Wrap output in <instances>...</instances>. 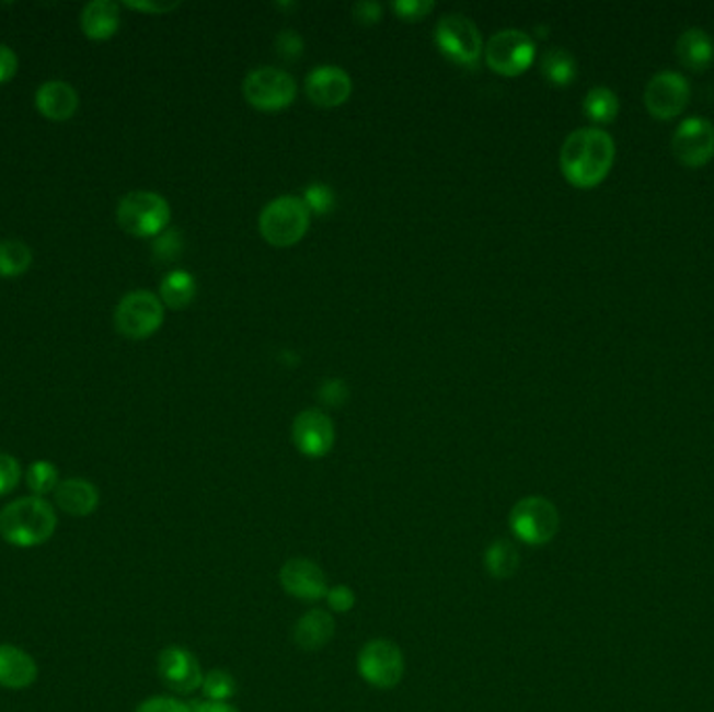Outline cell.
<instances>
[{
    "instance_id": "obj_39",
    "label": "cell",
    "mask_w": 714,
    "mask_h": 712,
    "mask_svg": "<svg viewBox=\"0 0 714 712\" xmlns=\"http://www.w3.org/2000/svg\"><path fill=\"white\" fill-rule=\"evenodd\" d=\"M18 55L9 46L0 45V84H7L18 73Z\"/></svg>"
},
{
    "instance_id": "obj_21",
    "label": "cell",
    "mask_w": 714,
    "mask_h": 712,
    "mask_svg": "<svg viewBox=\"0 0 714 712\" xmlns=\"http://www.w3.org/2000/svg\"><path fill=\"white\" fill-rule=\"evenodd\" d=\"M80 25L90 41H110L119 30V4L112 0H92L82 9Z\"/></svg>"
},
{
    "instance_id": "obj_5",
    "label": "cell",
    "mask_w": 714,
    "mask_h": 712,
    "mask_svg": "<svg viewBox=\"0 0 714 712\" xmlns=\"http://www.w3.org/2000/svg\"><path fill=\"white\" fill-rule=\"evenodd\" d=\"M508 522L518 541L531 548H541L558 535L560 513L548 497L529 495L516 502Z\"/></svg>"
},
{
    "instance_id": "obj_2",
    "label": "cell",
    "mask_w": 714,
    "mask_h": 712,
    "mask_svg": "<svg viewBox=\"0 0 714 712\" xmlns=\"http://www.w3.org/2000/svg\"><path fill=\"white\" fill-rule=\"evenodd\" d=\"M55 531L57 513L45 497H20L0 510V537L15 548H38Z\"/></svg>"
},
{
    "instance_id": "obj_27",
    "label": "cell",
    "mask_w": 714,
    "mask_h": 712,
    "mask_svg": "<svg viewBox=\"0 0 714 712\" xmlns=\"http://www.w3.org/2000/svg\"><path fill=\"white\" fill-rule=\"evenodd\" d=\"M32 266V249L22 241L0 243V276L15 278Z\"/></svg>"
},
{
    "instance_id": "obj_19",
    "label": "cell",
    "mask_w": 714,
    "mask_h": 712,
    "mask_svg": "<svg viewBox=\"0 0 714 712\" xmlns=\"http://www.w3.org/2000/svg\"><path fill=\"white\" fill-rule=\"evenodd\" d=\"M36 107L50 122H68L78 112V92L64 80H50L36 92Z\"/></svg>"
},
{
    "instance_id": "obj_16",
    "label": "cell",
    "mask_w": 714,
    "mask_h": 712,
    "mask_svg": "<svg viewBox=\"0 0 714 712\" xmlns=\"http://www.w3.org/2000/svg\"><path fill=\"white\" fill-rule=\"evenodd\" d=\"M352 78L336 66H318L306 78V92L318 107H338L352 94Z\"/></svg>"
},
{
    "instance_id": "obj_35",
    "label": "cell",
    "mask_w": 714,
    "mask_h": 712,
    "mask_svg": "<svg viewBox=\"0 0 714 712\" xmlns=\"http://www.w3.org/2000/svg\"><path fill=\"white\" fill-rule=\"evenodd\" d=\"M276 48L285 61H297L303 53V38L295 30H283L276 38Z\"/></svg>"
},
{
    "instance_id": "obj_17",
    "label": "cell",
    "mask_w": 714,
    "mask_h": 712,
    "mask_svg": "<svg viewBox=\"0 0 714 712\" xmlns=\"http://www.w3.org/2000/svg\"><path fill=\"white\" fill-rule=\"evenodd\" d=\"M38 679L36 661L11 644H0V688L4 690H25Z\"/></svg>"
},
{
    "instance_id": "obj_36",
    "label": "cell",
    "mask_w": 714,
    "mask_h": 712,
    "mask_svg": "<svg viewBox=\"0 0 714 712\" xmlns=\"http://www.w3.org/2000/svg\"><path fill=\"white\" fill-rule=\"evenodd\" d=\"M135 712H191V707L172 696H156L138 704Z\"/></svg>"
},
{
    "instance_id": "obj_13",
    "label": "cell",
    "mask_w": 714,
    "mask_h": 712,
    "mask_svg": "<svg viewBox=\"0 0 714 712\" xmlns=\"http://www.w3.org/2000/svg\"><path fill=\"white\" fill-rule=\"evenodd\" d=\"M672 153L679 163L688 168H700L714 156L713 124L704 117H690L679 124L672 134Z\"/></svg>"
},
{
    "instance_id": "obj_7",
    "label": "cell",
    "mask_w": 714,
    "mask_h": 712,
    "mask_svg": "<svg viewBox=\"0 0 714 712\" xmlns=\"http://www.w3.org/2000/svg\"><path fill=\"white\" fill-rule=\"evenodd\" d=\"M357 670L368 686L391 690L402 681L405 673L403 652L389 640H370L357 654Z\"/></svg>"
},
{
    "instance_id": "obj_23",
    "label": "cell",
    "mask_w": 714,
    "mask_h": 712,
    "mask_svg": "<svg viewBox=\"0 0 714 712\" xmlns=\"http://www.w3.org/2000/svg\"><path fill=\"white\" fill-rule=\"evenodd\" d=\"M161 303H165L172 310H184L193 303L197 295V285L193 274L184 269H174L161 280Z\"/></svg>"
},
{
    "instance_id": "obj_8",
    "label": "cell",
    "mask_w": 714,
    "mask_h": 712,
    "mask_svg": "<svg viewBox=\"0 0 714 712\" xmlns=\"http://www.w3.org/2000/svg\"><path fill=\"white\" fill-rule=\"evenodd\" d=\"M435 43L447 59L460 66L476 67L483 53L479 27L460 13H449L439 20L435 27Z\"/></svg>"
},
{
    "instance_id": "obj_34",
    "label": "cell",
    "mask_w": 714,
    "mask_h": 712,
    "mask_svg": "<svg viewBox=\"0 0 714 712\" xmlns=\"http://www.w3.org/2000/svg\"><path fill=\"white\" fill-rule=\"evenodd\" d=\"M324 600L333 612L347 615L356 606V592L349 585H335V587H329V594Z\"/></svg>"
},
{
    "instance_id": "obj_1",
    "label": "cell",
    "mask_w": 714,
    "mask_h": 712,
    "mask_svg": "<svg viewBox=\"0 0 714 712\" xmlns=\"http://www.w3.org/2000/svg\"><path fill=\"white\" fill-rule=\"evenodd\" d=\"M614 140L600 128H579L562 145L560 168L564 179L577 188H594L614 163Z\"/></svg>"
},
{
    "instance_id": "obj_29",
    "label": "cell",
    "mask_w": 714,
    "mask_h": 712,
    "mask_svg": "<svg viewBox=\"0 0 714 712\" xmlns=\"http://www.w3.org/2000/svg\"><path fill=\"white\" fill-rule=\"evenodd\" d=\"M25 483L32 491V495L45 497L48 493H55V490L59 487V483H61L59 481V470L48 460H38V462H34L32 467L27 468Z\"/></svg>"
},
{
    "instance_id": "obj_18",
    "label": "cell",
    "mask_w": 714,
    "mask_h": 712,
    "mask_svg": "<svg viewBox=\"0 0 714 712\" xmlns=\"http://www.w3.org/2000/svg\"><path fill=\"white\" fill-rule=\"evenodd\" d=\"M335 619L331 612L313 608L295 623L292 640L297 647L306 652H318L331 644V640L335 638Z\"/></svg>"
},
{
    "instance_id": "obj_37",
    "label": "cell",
    "mask_w": 714,
    "mask_h": 712,
    "mask_svg": "<svg viewBox=\"0 0 714 712\" xmlns=\"http://www.w3.org/2000/svg\"><path fill=\"white\" fill-rule=\"evenodd\" d=\"M318 395H320V400L326 401L329 405H341L347 400V387H345L343 380H326V382H322Z\"/></svg>"
},
{
    "instance_id": "obj_15",
    "label": "cell",
    "mask_w": 714,
    "mask_h": 712,
    "mask_svg": "<svg viewBox=\"0 0 714 712\" xmlns=\"http://www.w3.org/2000/svg\"><path fill=\"white\" fill-rule=\"evenodd\" d=\"M280 585L290 598L301 601L324 600L329 583L324 571L308 558H290L280 569Z\"/></svg>"
},
{
    "instance_id": "obj_30",
    "label": "cell",
    "mask_w": 714,
    "mask_h": 712,
    "mask_svg": "<svg viewBox=\"0 0 714 712\" xmlns=\"http://www.w3.org/2000/svg\"><path fill=\"white\" fill-rule=\"evenodd\" d=\"M303 200L308 205V209L313 214H329L335 207V193L331 191V186L313 182L312 186L306 188Z\"/></svg>"
},
{
    "instance_id": "obj_12",
    "label": "cell",
    "mask_w": 714,
    "mask_h": 712,
    "mask_svg": "<svg viewBox=\"0 0 714 712\" xmlns=\"http://www.w3.org/2000/svg\"><path fill=\"white\" fill-rule=\"evenodd\" d=\"M157 673L163 686L176 693H193L199 690L205 677L197 656L182 646H168L159 652Z\"/></svg>"
},
{
    "instance_id": "obj_6",
    "label": "cell",
    "mask_w": 714,
    "mask_h": 712,
    "mask_svg": "<svg viewBox=\"0 0 714 712\" xmlns=\"http://www.w3.org/2000/svg\"><path fill=\"white\" fill-rule=\"evenodd\" d=\"M163 324V303L151 290L128 292L115 310V329L126 338H149Z\"/></svg>"
},
{
    "instance_id": "obj_14",
    "label": "cell",
    "mask_w": 714,
    "mask_h": 712,
    "mask_svg": "<svg viewBox=\"0 0 714 712\" xmlns=\"http://www.w3.org/2000/svg\"><path fill=\"white\" fill-rule=\"evenodd\" d=\"M295 447L308 458H324L335 446V424L322 410H303L290 426Z\"/></svg>"
},
{
    "instance_id": "obj_28",
    "label": "cell",
    "mask_w": 714,
    "mask_h": 712,
    "mask_svg": "<svg viewBox=\"0 0 714 712\" xmlns=\"http://www.w3.org/2000/svg\"><path fill=\"white\" fill-rule=\"evenodd\" d=\"M201 690L209 702H230L237 696L239 684L232 677V673H228L223 668H214V670L205 673Z\"/></svg>"
},
{
    "instance_id": "obj_22",
    "label": "cell",
    "mask_w": 714,
    "mask_h": 712,
    "mask_svg": "<svg viewBox=\"0 0 714 712\" xmlns=\"http://www.w3.org/2000/svg\"><path fill=\"white\" fill-rule=\"evenodd\" d=\"M677 57H679V64L688 67L690 71H704L713 64V38L700 27L686 30L677 41Z\"/></svg>"
},
{
    "instance_id": "obj_11",
    "label": "cell",
    "mask_w": 714,
    "mask_h": 712,
    "mask_svg": "<svg viewBox=\"0 0 714 712\" xmlns=\"http://www.w3.org/2000/svg\"><path fill=\"white\" fill-rule=\"evenodd\" d=\"M690 82L677 71H660L647 82L644 103L656 119H672L688 107Z\"/></svg>"
},
{
    "instance_id": "obj_38",
    "label": "cell",
    "mask_w": 714,
    "mask_h": 712,
    "mask_svg": "<svg viewBox=\"0 0 714 712\" xmlns=\"http://www.w3.org/2000/svg\"><path fill=\"white\" fill-rule=\"evenodd\" d=\"M380 15H382V7L379 2L364 0V2L354 4V18H356V22L364 23V25L379 22Z\"/></svg>"
},
{
    "instance_id": "obj_33",
    "label": "cell",
    "mask_w": 714,
    "mask_h": 712,
    "mask_svg": "<svg viewBox=\"0 0 714 712\" xmlns=\"http://www.w3.org/2000/svg\"><path fill=\"white\" fill-rule=\"evenodd\" d=\"M435 9L433 0H398L393 2V11L405 22H421Z\"/></svg>"
},
{
    "instance_id": "obj_31",
    "label": "cell",
    "mask_w": 714,
    "mask_h": 712,
    "mask_svg": "<svg viewBox=\"0 0 714 712\" xmlns=\"http://www.w3.org/2000/svg\"><path fill=\"white\" fill-rule=\"evenodd\" d=\"M20 479H22L20 462L9 453H0V497L15 490L20 485Z\"/></svg>"
},
{
    "instance_id": "obj_4",
    "label": "cell",
    "mask_w": 714,
    "mask_h": 712,
    "mask_svg": "<svg viewBox=\"0 0 714 712\" xmlns=\"http://www.w3.org/2000/svg\"><path fill=\"white\" fill-rule=\"evenodd\" d=\"M170 203L151 191L128 193L117 203V223L124 232L138 239L159 237L170 223Z\"/></svg>"
},
{
    "instance_id": "obj_20",
    "label": "cell",
    "mask_w": 714,
    "mask_h": 712,
    "mask_svg": "<svg viewBox=\"0 0 714 712\" xmlns=\"http://www.w3.org/2000/svg\"><path fill=\"white\" fill-rule=\"evenodd\" d=\"M99 490L87 479H66L55 490V504L69 516H90L99 508Z\"/></svg>"
},
{
    "instance_id": "obj_3",
    "label": "cell",
    "mask_w": 714,
    "mask_h": 712,
    "mask_svg": "<svg viewBox=\"0 0 714 712\" xmlns=\"http://www.w3.org/2000/svg\"><path fill=\"white\" fill-rule=\"evenodd\" d=\"M310 228V209L306 200L285 195L269 200L260 216V232L272 246L299 243Z\"/></svg>"
},
{
    "instance_id": "obj_24",
    "label": "cell",
    "mask_w": 714,
    "mask_h": 712,
    "mask_svg": "<svg viewBox=\"0 0 714 712\" xmlns=\"http://www.w3.org/2000/svg\"><path fill=\"white\" fill-rule=\"evenodd\" d=\"M520 566V554L510 539H497L485 552V569L493 579H513Z\"/></svg>"
},
{
    "instance_id": "obj_10",
    "label": "cell",
    "mask_w": 714,
    "mask_h": 712,
    "mask_svg": "<svg viewBox=\"0 0 714 712\" xmlns=\"http://www.w3.org/2000/svg\"><path fill=\"white\" fill-rule=\"evenodd\" d=\"M485 59L502 76H520L536 61V43L522 30H499L485 46Z\"/></svg>"
},
{
    "instance_id": "obj_40",
    "label": "cell",
    "mask_w": 714,
    "mask_h": 712,
    "mask_svg": "<svg viewBox=\"0 0 714 712\" xmlns=\"http://www.w3.org/2000/svg\"><path fill=\"white\" fill-rule=\"evenodd\" d=\"M126 7L145 13H168L180 7V2H126Z\"/></svg>"
},
{
    "instance_id": "obj_26",
    "label": "cell",
    "mask_w": 714,
    "mask_h": 712,
    "mask_svg": "<svg viewBox=\"0 0 714 712\" xmlns=\"http://www.w3.org/2000/svg\"><path fill=\"white\" fill-rule=\"evenodd\" d=\"M583 112L596 124H610L619 115V99L606 87L589 90L583 101Z\"/></svg>"
},
{
    "instance_id": "obj_41",
    "label": "cell",
    "mask_w": 714,
    "mask_h": 712,
    "mask_svg": "<svg viewBox=\"0 0 714 712\" xmlns=\"http://www.w3.org/2000/svg\"><path fill=\"white\" fill-rule=\"evenodd\" d=\"M191 712H239L234 707H230L228 702H199L195 707H191Z\"/></svg>"
},
{
    "instance_id": "obj_25",
    "label": "cell",
    "mask_w": 714,
    "mask_h": 712,
    "mask_svg": "<svg viewBox=\"0 0 714 712\" xmlns=\"http://www.w3.org/2000/svg\"><path fill=\"white\" fill-rule=\"evenodd\" d=\"M541 73L554 87H568L577 78V61L564 48H550L541 59Z\"/></svg>"
},
{
    "instance_id": "obj_9",
    "label": "cell",
    "mask_w": 714,
    "mask_h": 712,
    "mask_svg": "<svg viewBox=\"0 0 714 712\" xmlns=\"http://www.w3.org/2000/svg\"><path fill=\"white\" fill-rule=\"evenodd\" d=\"M243 94L251 107L260 112H278L295 101L297 84L292 76L283 69L260 67L246 76Z\"/></svg>"
},
{
    "instance_id": "obj_32",
    "label": "cell",
    "mask_w": 714,
    "mask_h": 712,
    "mask_svg": "<svg viewBox=\"0 0 714 712\" xmlns=\"http://www.w3.org/2000/svg\"><path fill=\"white\" fill-rule=\"evenodd\" d=\"M153 251H156L157 262H174L182 251V237H180L178 230L161 232L157 237Z\"/></svg>"
}]
</instances>
